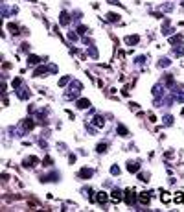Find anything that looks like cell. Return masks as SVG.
<instances>
[{
	"label": "cell",
	"mask_w": 184,
	"mask_h": 212,
	"mask_svg": "<svg viewBox=\"0 0 184 212\" xmlns=\"http://www.w3.org/2000/svg\"><path fill=\"white\" fill-rule=\"evenodd\" d=\"M153 96H155V102L160 105L162 103V98L166 96V89H164L162 83H157L155 87H153Z\"/></svg>",
	"instance_id": "cell-2"
},
{
	"label": "cell",
	"mask_w": 184,
	"mask_h": 212,
	"mask_svg": "<svg viewBox=\"0 0 184 212\" xmlns=\"http://www.w3.org/2000/svg\"><path fill=\"white\" fill-rule=\"evenodd\" d=\"M96 151H98V153H105V151H107V144H105V142H101V144H98V148H96Z\"/></svg>",
	"instance_id": "cell-25"
},
{
	"label": "cell",
	"mask_w": 184,
	"mask_h": 212,
	"mask_svg": "<svg viewBox=\"0 0 184 212\" xmlns=\"http://www.w3.org/2000/svg\"><path fill=\"white\" fill-rule=\"evenodd\" d=\"M136 199H138V195H136V192L133 190V188H129V190H125V203L129 205V206H133L136 203Z\"/></svg>",
	"instance_id": "cell-4"
},
{
	"label": "cell",
	"mask_w": 184,
	"mask_h": 212,
	"mask_svg": "<svg viewBox=\"0 0 184 212\" xmlns=\"http://www.w3.org/2000/svg\"><path fill=\"white\" fill-rule=\"evenodd\" d=\"M76 103H77V109H88V107H90V102H88L87 98H83V100L79 98Z\"/></svg>",
	"instance_id": "cell-17"
},
{
	"label": "cell",
	"mask_w": 184,
	"mask_h": 212,
	"mask_svg": "<svg viewBox=\"0 0 184 212\" xmlns=\"http://www.w3.org/2000/svg\"><path fill=\"white\" fill-rule=\"evenodd\" d=\"M162 203H170V201H171V195L170 194H166V192H162Z\"/></svg>",
	"instance_id": "cell-32"
},
{
	"label": "cell",
	"mask_w": 184,
	"mask_h": 212,
	"mask_svg": "<svg viewBox=\"0 0 184 212\" xmlns=\"http://www.w3.org/2000/svg\"><path fill=\"white\" fill-rule=\"evenodd\" d=\"M122 194H123V192H122L120 188H114V190L111 192V195H112V201H114V203H118V201L122 199Z\"/></svg>",
	"instance_id": "cell-16"
},
{
	"label": "cell",
	"mask_w": 184,
	"mask_h": 212,
	"mask_svg": "<svg viewBox=\"0 0 184 212\" xmlns=\"http://www.w3.org/2000/svg\"><path fill=\"white\" fill-rule=\"evenodd\" d=\"M118 135H120V137H127L129 135V131L123 127V125H118Z\"/></svg>",
	"instance_id": "cell-23"
},
{
	"label": "cell",
	"mask_w": 184,
	"mask_h": 212,
	"mask_svg": "<svg viewBox=\"0 0 184 212\" xmlns=\"http://www.w3.org/2000/svg\"><path fill=\"white\" fill-rule=\"evenodd\" d=\"M175 203H179V205L184 203V194H182V192H177V195H175Z\"/></svg>",
	"instance_id": "cell-26"
},
{
	"label": "cell",
	"mask_w": 184,
	"mask_h": 212,
	"mask_svg": "<svg viewBox=\"0 0 184 212\" xmlns=\"http://www.w3.org/2000/svg\"><path fill=\"white\" fill-rule=\"evenodd\" d=\"M164 81H166L168 87H170V85H173V76H171V74H166V76H164Z\"/></svg>",
	"instance_id": "cell-29"
},
{
	"label": "cell",
	"mask_w": 184,
	"mask_h": 212,
	"mask_svg": "<svg viewBox=\"0 0 184 212\" xmlns=\"http://www.w3.org/2000/svg\"><path fill=\"white\" fill-rule=\"evenodd\" d=\"M33 127H35V122H33L31 118H24V120H22V124H21V127H18V129H21V135L24 137V135H26L28 131H31Z\"/></svg>",
	"instance_id": "cell-3"
},
{
	"label": "cell",
	"mask_w": 184,
	"mask_h": 212,
	"mask_svg": "<svg viewBox=\"0 0 184 212\" xmlns=\"http://www.w3.org/2000/svg\"><path fill=\"white\" fill-rule=\"evenodd\" d=\"M92 124L96 125L98 129H101L103 125H105V120H103V116H99V114H94V116H92Z\"/></svg>",
	"instance_id": "cell-9"
},
{
	"label": "cell",
	"mask_w": 184,
	"mask_h": 212,
	"mask_svg": "<svg viewBox=\"0 0 184 212\" xmlns=\"http://www.w3.org/2000/svg\"><path fill=\"white\" fill-rule=\"evenodd\" d=\"M138 179L144 181V183H147V181H149V175H147V173H140V171H138Z\"/></svg>",
	"instance_id": "cell-34"
},
{
	"label": "cell",
	"mask_w": 184,
	"mask_h": 212,
	"mask_svg": "<svg viewBox=\"0 0 184 212\" xmlns=\"http://www.w3.org/2000/svg\"><path fill=\"white\" fill-rule=\"evenodd\" d=\"M164 125H173V116L171 114H166V116H164Z\"/></svg>",
	"instance_id": "cell-27"
},
{
	"label": "cell",
	"mask_w": 184,
	"mask_h": 212,
	"mask_svg": "<svg viewBox=\"0 0 184 212\" xmlns=\"http://www.w3.org/2000/svg\"><path fill=\"white\" fill-rule=\"evenodd\" d=\"M92 175H94L92 168H81V170H79V177H81V179H90Z\"/></svg>",
	"instance_id": "cell-7"
},
{
	"label": "cell",
	"mask_w": 184,
	"mask_h": 212,
	"mask_svg": "<svg viewBox=\"0 0 184 212\" xmlns=\"http://www.w3.org/2000/svg\"><path fill=\"white\" fill-rule=\"evenodd\" d=\"M88 55H90V57H94V59H98V50L94 48V46H90V48H88Z\"/></svg>",
	"instance_id": "cell-30"
},
{
	"label": "cell",
	"mask_w": 184,
	"mask_h": 212,
	"mask_svg": "<svg viewBox=\"0 0 184 212\" xmlns=\"http://www.w3.org/2000/svg\"><path fill=\"white\" fill-rule=\"evenodd\" d=\"M105 19L109 22H120V15H118V13H107Z\"/></svg>",
	"instance_id": "cell-18"
},
{
	"label": "cell",
	"mask_w": 184,
	"mask_h": 212,
	"mask_svg": "<svg viewBox=\"0 0 184 212\" xmlns=\"http://www.w3.org/2000/svg\"><path fill=\"white\" fill-rule=\"evenodd\" d=\"M21 85H22V79H21V78H15V79H13V87H15V89H18Z\"/></svg>",
	"instance_id": "cell-36"
},
{
	"label": "cell",
	"mask_w": 184,
	"mask_h": 212,
	"mask_svg": "<svg viewBox=\"0 0 184 212\" xmlns=\"http://www.w3.org/2000/svg\"><path fill=\"white\" fill-rule=\"evenodd\" d=\"M66 83H70V78H68V76H64V78L59 79V87H64Z\"/></svg>",
	"instance_id": "cell-31"
},
{
	"label": "cell",
	"mask_w": 184,
	"mask_h": 212,
	"mask_svg": "<svg viewBox=\"0 0 184 212\" xmlns=\"http://www.w3.org/2000/svg\"><path fill=\"white\" fill-rule=\"evenodd\" d=\"M42 164H44V166H52V164H53V159H52V157H46V159L42 160Z\"/></svg>",
	"instance_id": "cell-37"
},
{
	"label": "cell",
	"mask_w": 184,
	"mask_h": 212,
	"mask_svg": "<svg viewBox=\"0 0 184 212\" xmlns=\"http://www.w3.org/2000/svg\"><path fill=\"white\" fill-rule=\"evenodd\" d=\"M21 48L24 50V52H28V50H29V44H28V43H24V44H21Z\"/></svg>",
	"instance_id": "cell-38"
},
{
	"label": "cell",
	"mask_w": 184,
	"mask_h": 212,
	"mask_svg": "<svg viewBox=\"0 0 184 212\" xmlns=\"http://www.w3.org/2000/svg\"><path fill=\"white\" fill-rule=\"evenodd\" d=\"M68 37H70V39H72V41H76V39H77V35H76V33H72V32H70V33H68Z\"/></svg>",
	"instance_id": "cell-39"
},
{
	"label": "cell",
	"mask_w": 184,
	"mask_h": 212,
	"mask_svg": "<svg viewBox=\"0 0 184 212\" xmlns=\"http://www.w3.org/2000/svg\"><path fill=\"white\" fill-rule=\"evenodd\" d=\"M96 201L99 205H105L107 201H109V195H107V192H98L96 194Z\"/></svg>",
	"instance_id": "cell-12"
},
{
	"label": "cell",
	"mask_w": 184,
	"mask_h": 212,
	"mask_svg": "<svg viewBox=\"0 0 184 212\" xmlns=\"http://www.w3.org/2000/svg\"><path fill=\"white\" fill-rule=\"evenodd\" d=\"M170 44L171 46H179V44H184V35L179 33V35H173V37H170Z\"/></svg>",
	"instance_id": "cell-6"
},
{
	"label": "cell",
	"mask_w": 184,
	"mask_h": 212,
	"mask_svg": "<svg viewBox=\"0 0 184 212\" xmlns=\"http://www.w3.org/2000/svg\"><path fill=\"white\" fill-rule=\"evenodd\" d=\"M41 181H42V183H48V181H57V173H48V175H44Z\"/></svg>",
	"instance_id": "cell-21"
},
{
	"label": "cell",
	"mask_w": 184,
	"mask_h": 212,
	"mask_svg": "<svg viewBox=\"0 0 184 212\" xmlns=\"http://www.w3.org/2000/svg\"><path fill=\"white\" fill-rule=\"evenodd\" d=\"M173 55H177V57L184 55V46H175V48H173Z\"/></svg>",
	"instance_id": "cell-22"
},
{
	"label": "cell",
	"mask_w": 184,
	"mask_h": 212,
	"mask_svg": "<svg viewBox=\"0 0 184 212\" xmlns=\"http://www.w3.org/2000/svg\"><path fill=\"white\" fill-rule=\"evenodd\" d=\"M28 65H31V67L41 65V57H39V55H29V57H28Z\"/></svg>",
	"instance_id": "cell-19"
},
{
	"label": "cell",
	"mask_w": 184,
	"mask_h": 212,
	"mask_svg": "<svg viewBox=\"0 0 184 212\" xmlns=\"http://www.w3.org/2000/svg\"><path fill=\"white\" fill-rule=\"evenodd\" d=\"M138 41H140V35H129V37H125V44H127V46H133V44H136Z\"/></svg>",
	"instance_id": "cell-15"
},
{
	"label": "cell",
	"mask_w": 184,
	"mask_h": 212,
	"mask_svg": "<svg viewBox=\"0 0 184 212\" xmlns=\"http://www.w3.org/2000/svg\"><path fill=\"white\" fill-rule=\"evenodd\" d=\"M171 61H170V57H160V61H158V67L160 68H166V67H170Z\"/></svg>",
	"instance_id": "cell-20"
},
{
	"label": "cell",
	"mask_w": 184,
	"mask_h": 212,
	"mask_svg": "<svg viewBox=\"0 0 184 212\" xmlns=\"http://www.w3.org/2000/svg\"><path fill=\"white\" fill-rule=\"evenodd\" d=\"M136 65H138V67H144V65H146V55H138V57H136Z\"/></svg>",
	"instance_id": "cell-28"
},
{
	"label": "cell",
	"mask_w": 184,
	"mask_h": 212,
	"mask_svg": "<svg viewBox=\"0 0 184 212\" xmlns=\"http://www.w3.org/2000/svg\"><path fill=\"white\" fill-rule=\"evenodd\" d=\"M35 164H39L37 157H28V159L22 160V166H26V168H31V166H35Z\"/></svg>",
	"instance_id": "cell-11"
},
{
	"label": "cell",
	"mask_w": 184,
	"mask_h": 212,
	"mask_svg": "<svg viewBox=\"0 0 184 212\" xmlns=\"http://www.w3.org/2000/svg\"><path fill=\"white\" fill-rule=\"evenodd\" d=\"M8 30H9L11 33H18V26H17V24H13V22L8 24Z\"/></svg>",
	"instance_id": "cell-24"
},
{
	"label": "cell",
	"mask_w": 184,
	"mask_h": 212,
	"mask_svg": "<svg viewBox=\"0 0 184 212\" xmlns=\"http://www.w3.org/2000/svg\"><path fill=\"white\" fill-rule=\"evenodd\" d=\"M164 9H166V11H171L173 6H171V4H166V6H164Z\"/></svg>",
	"instance_id": "cell-40"
},
{
	"label": "cell",
	"mask_w": 184,
	"mask_h": 212,
	"mask_svg": "<svg viewBox=\"0 0 184 212\" xmlns=\"http://www.w3.org/2000/svg\"><path fill=\"white\" fill-rule=\"evenodd\" d=\"M17 96L21 100H28L29 98V94H28V90H26V87H24V85H21V87L17 89Z\"/></svg>",
	"instance_id": "cell-14"
},
{
	"label": "cell",
	"mask_w": 184,
	"mask_h": 212,
	"mask_svg": "<svg viewBox=\"0 0 184 212\" xmlns=\"http://www.w3.org/2000/svg\"><path fill=\"white\" fill-rule=\"evenodd\" d=\"M111 173H112V175H120V168H118L116 164H112V166H111Z\"/></svg>",
	"instance_id": "cell-33"
},
{
	"label": "cell",
	"mask_w": 184,
	"mask_h": 212,
	"mask_svg": "<svg viewBox=\"0 0 184 212\" xmlns=\"http://www.w3.org/2000/svg\"><path fill=\"white\" fill-rule=\"evenodd\" d=\"M70 13H66V11H63L61 13V17H59V22H61V26H68L70 24Z\"/></svg>",
	"instance_id": "cell-10"
},
{
	"label": "cell",
	"mask_w": 184,
	"mask_h": 212,
	"mask_svg": "<svg viewBox=\"0 0 184 212\" xmlns=\"http://www.w3.org/2000/svg\"><path fill=\"white\" fill-rule=\"evenodd\" d=\"M171 94H173V98H175V102L184 103V87H177V89H173V90H171Z\"/></svg>",
	"instance_id": "cell-5"
},
{
	"label": "cell",
	"mask_w": 184,
	"mask_h": 212,
	"mask_svg": "<svg viewBox=\"0 0 184 212\" xmlns=\"http://www.w3.org/2000/svg\"><path fill=\"white\" fill-rule=\"evenodd\" d=\"M127 170L133 171V173H138V171H140V162H138V160H131V162H127Z\"/></svg>",
	"instance_id": "cell-8"
},
{
	"label": "cell",
	"mask_w": 184,
	"mask_h": 212,
	"mask_svg": "<svg viewBox=\"0 0 184 212\" xmlns=\"http://www.w3.org/2000/svg\"><path fill=\"white\" fill-rule=\"evenodd\" d=\"M171 33H173V28H171V24L168 22V21H164V24H162V35H166V37H170Z\"/></svg>",
	"instance_id": "cell-13"
},
{
	"label": "cell",
	"mask_w": 184,
	"mask_h": 212,
	"mask_svg": "<svg viewBox=\"0 0 184 212\" xmlns=\"http://www.w3.org/2000/svg\"><path fill=\"white\" fill-rule=\"evenodd\" d=\"M76 32H77V35H79V37H81V35H85V33H87V28H85V26H77V30H76Z\"/></svg>",
	"instance_id": "cell-35"
},
{
	"label": "cell",
	"mask_w": 184,
	"mask_h": 212,
	"mask_svg": "<svg viewBox=\"0 0 184 212\" xmlns=\"http://www.w3.org/2000/svg\"><path fill=\"white\" fill-rule=\"evenodd\" d=\"M81 90H83V83L81 81H72L70 83V90H68V92H64V100H66V102L76 100Z\"/></svg>",
	"instance_id": "cell-1"
}]
</instances>
